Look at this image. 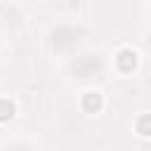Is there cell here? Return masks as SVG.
<instances>
[{
	"instance_id": "obj_2",
	"label": "cell",
	"mask_w": 151,
	"mask_h": 151,
	"mask_svg": "<svg viewBox=\"0 0 151 151\" xmlns=\"http://www.w3.org/2000/svg\"><path fill=\"white\" fill-rule=\"evenodd\" d=\"M80 109L85 111V113H101V109H104V94L99 92V90H87V92H83V97H80Z\"/></svg>"
},
{
	"instance_id": "obj_4",
	"label": "cell",
	"mask_w": 151,
	"mask_h": 151,
	"mask_svg": "<svg viewBox=\"0 0 151 151\" xmlns=\"http://www.w3.org/2000/svg\"><path fill=\"white\" fill-rule=\"evenodd\" d=\"M134 127H137V132H139V137H149L151 134V116L149 113H142L139 118H137V123H134Z\"/></svg>"
},
{
	"instance_id": "obj_1",
	"label": "cell",
	"mask_w": 151,
	"mask_h": 151,
	"mask_svg": "<svg viewBox=\"0 0 151 151\" xmlns=\"http://www.w3.org/2000/svg\"><path fill=\"white\" fill-rule=\"evenodd\" d=\"M113 64H116V71H118V73L130 76V73H134L137 66H139V54H137V50H132V47H120V50L116 52V57H113Z\"/></svg>"
},
{
	"instance_id": "obj_3",
	"label": "cell",
	"mask_w": 151,
	"mask_h": 151,
	"mask_svg": "<svg viewBox=\"0 0 151 151\" xmlns=\"http://www.w3.org/2000/svg\"><path fill=\"white\" fill-rule=\"evenodd\" d=\"M17 118V104L7 97H0V125L12 123Z\"/></svg>"
}]
</instances>
